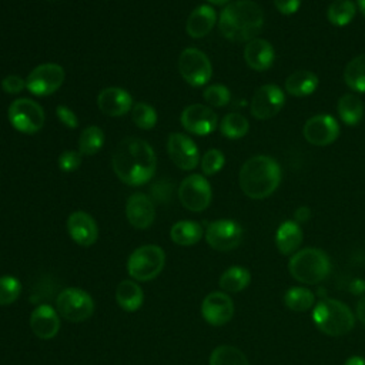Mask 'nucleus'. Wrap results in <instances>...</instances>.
Here are the masks:
<instances>
[{"label": "nucleus", "instance_id": "c756f323", "mask_svg": "<svg viewBox=\"0 0 365 365\" xmlns=\"http://www.w3.org/2000/svg\"><path fill=\"white\" fill-rule=\"evenodd\" d=\"M344 80L351 90L365 93V53L348 61L344 70Z\"/></svg>", "mask_w": 365, "mask_h": 365}, {"label": "nucleus", "instance_id": "4468645a", "mask_svg": "<svg viewBox=\"0 0 365 365\" xmlns=\"http://www.w3.org/2000/svg\"><path fill=\"white\" fill-rule=\"evenodd\" d=\"M305 140L312 145H329L339 135V124L329 114H317L307 120L302 128Z\"/></svg>", "mask_w": 365, "mask_h": 365}, {"label": "nucleus", "instance_id": "49530a36", "mask_svg": "<svg viewBox=\"0 0 365 365\" xmlns=\"http://www.w3.org/2000/svg\"><path fill=\"white\" fill-rule=\"evenodd\" d=\"M356 315L361 319V322L365 324V297L361 298L358 305H356Z\"/></svg>", "mask_w": 365, "mask_h": 365}, {"label": "nucleus", "instance_id": "9d476101", "mask_svg": "<svg viewBox=\"0 0 365 365\" xmlns=\"http://www.w3.org/2000/svg\"><path fill=\"white\" fill-rule=\"evenodd\" d=\"M212 191L208 180L200 174H191L185 177L178 187V198L181 204L192 211H204L211 202Z\"/></svg>", "mask_w": 365, "mask_h": 365}, {"label": "nucleus", "instance_id": "c03bdc74", "mask_svg": "<svg viewBox=\"0 0 365 365\" xmlns=\"http://www.w3.org/2000/svg\"><path fill=\"white\" fill-rule=\"evenodd\" d=\"M301 0H274V6L282 14H294L299 9Z\"/></svg>", "mask_w": 365, "mask_h": 365}, {"label": "nucleus", "instance_id": "20e7f679", "mask_svg": "<svg viewBox=\"0 0 365 365\" xmlns=\"http://www.w3.org/2000/svg\"><path fill=\"white\" fill-rule=\"evenodd\" d=\"M312 319L317 328L329 336L345 335L355 325L351 308L334 298H324L317 302L312 311Z\"/></svg>", "mask_w": 365, "mask_h": 365}, {"label": "nucleus", "instance_id": "412c9836", "mask_svg": "<svg viewBox=\"0 0 365 365\" xmlns=\"http://www.w3.org/2000/svg\"><path fill=\"white\" fill-rule=\"evenodd\" d=\"M98 108L110 117H120L133 108V98L124 88L107 87L97 97Z\"/></svg>", "mask_w": 365, "mask_h": 365}, {"label": "nucleus", "instance_id": "6e6552de", "mask_svg": "<svg viewBox=\"0 0 365 365\" xmlns=\"http://www.w3.org/2000/svg\"><path fill=\"white\" fill-rule=\"evenodd\" d=\"M10 124L23 134H34L44 124V111L31 98H17L7 110Z\"/></svg>", "mask_w": 365, "mask_h": 365}, {"label": "nucleus", "instance_id": "f8f14e48", "mask_svg": "<svg viewBox=\"0 0 365 365\" xmlns=\"http://www.w3.org/2000/svg\"><path fill=\"white\" fill-rule=\"evenodd\" d=\"M205 240L217 251H231L241 244L242 228L234 220H217L208 224Z\"/></svg>", "mask_w": 365, "mask_h": 365}, {"label": "nucleus", "instance_id": "09e8293b", "mask_svg": "<svg viewBox=\"0 0 365 365\" xmlns=\"http://www.w3.org/2000/svg\"><path fill=\"white\" fill-rule=\"evenodd\" d=\"M356 1H358V6H359V10L365 16V0H356Z\"/></svg>", "mask_w": 365, "mask_h": 365}, {"label": "nucleus", "instance_id": "3c124183", "mask_svg": "<svg viewBox=\"0 0 365 365\" xmlns=\"http://www.w3.org/2000/svg\"><path fill=\"white\" fill-rule=\"evenodd\" d=\"M48 1H53V0H48Z\"/></svg>", "mask_w": 365, "mask_h": 365}, {"label": "nucleus", "instance_id": "6ab92c4d", "mask_svg": "<svg viewBox=\"0 0 365 365\" xmlns=\"http://www.w3.org/2000/svg\"><path fill=\"white\" fill-rule=\"evenodd\" d=\"M67 231L71 240L81 247H90L98 238V228L94 218L84 211H74L68 215Z\"/></svg>", "mask_w": 365, "mask_h": 365}, {"label": "nucleus", "instance_id": "39448f33", "mask_svg": "<svg viewBox=\"0 0 365 365\" xmlns=\"http://www.w3.org/2000/svg\"><path fill=\"white\" fill-rule=\"evenodd\" d=\"M288 269L292 278L298 282L314 285L328 277L331 262L322 250L309 247L292 254L288 262Z\"/></svg>", "mask_w": 365, "mask_h": 365}, {"label": "nucleus", "instance_id": "4c0bfd02", "mask_svg": "<svg viewBox=\"0 0 365 365\" xmlns=\"http://www.w3.org/2000/svg\"><path fill=\"white\" fill-rule=\"evenodd\" d=\"M202 96H204V100L212 107H224L231 100V93H230L228 87H225L224 84L208 86L204 90Z\"/></svg>", "mask_w": 365, "mask_h": 365}, {"label": "nucleus", "instance_id": "dca6fc26", "mask_svg": "<svg viewBox=\"0 0 365 365\" xmlns=\"http://www.w3.org/2000/svg\"><path fill=\"white\" fill-rule=\"evenodd\" d=\"M218 123L215 111L202 104L187 106L181 113L182 127L195 135H208L211 134Z\"/></svg>", "mask_w": 365, "mask_h": 365}, {"label": "nucleus", "instance_id": "de8ad7c7", "mask_svg": "<svg viewBox=\"0 0 365 365\" xmlns=\"http://www.w3.org/2000/svg\"><path fill=\"white\" fill-rule=\"evenodd\" d=\"M344 365H365V359L362 356H358V355H354V356H349Z\"/></svg>", "mask_w": 365, "mask_h": 365}, {"label": "nucleus", "instance_id": "58836bf2", "mask_svg": "<svg viewBox=\"0 0 365 365\" xmlns=\"http://www.w3.org/2000/svg\"><path fill=\"white\" fill-rule=\"evenodd\" d=\"M224 154L217 148H210L201 158V170L205 175H212L224 167Z\"/></svg>", "mask_w": 365, "mask_h": 365}, {"label": "nucleus", "instance_id": "423d86ee", "mask_svg": "<svg viewBox=\"0 0 365 365\" xmlns=\"http://www.w3.org/2000/svg\"><path fill=\"white\" fill-rule=\"evenodd\" d=\"M165 265V254L161 247L148 244L131 252L127 261V271L135 281H150L155 278Z\"/></svg>", "mask_w": 365, "mask_h": 365}, {"label": "nucleus", "instance_id": "2f4dec72", "mask_svg": "<svg viewBox=\"0 0 365 365\" xmlns=\"http://www.w3.org/2000/svg\"><path fill=\"white\" fill-rule=\"evenodd\" d=\"M104 144V133L97 125L86 127L78 137V153L81 155H94Z\"/></svg>", "mask_w": 365, "mask_h": 365}, {"label": "nucleus", "instance_id": "a19ab883", "mask_svg": "<svg viewBox=\"0 0 365 365\" xmlns=\"http://www.w3.org/2000/svg\"><path fill=\"white\" fill-rule=\"evenodd\" d=\"M81 164V154L73 150H66L58 157V168L66 173L77 170Z\"/></svg>", "mask_w": 365, "mask_h": 365}, {"label": "nucleus", "instance_id": "7ed1b4c3", "mask_svg": "<svg viewBox=\"0 0 365 365\" xmlns=\"http://www.w3.org/2000/svg\"><path fill=\"white\" fill-rule=\"evenodd\" d=\"M282 177L277 160L269 155H254L248 158L238 174V182L242 192L252 200L269 197L279 185Z\"/></svg>", "mask_w": 365, "mask_h": 365}, {"label": "nucleus", "instance_id": "c9c22d12", "mask_svg": "<svg viewBox=\"0 0 365 365\" xmlns=\"http://www.w3.org/2000/svg\"><path fill=\"white\" fill-rule=\"evenodd\" d=\"M131 118L138 128L150 130L157 124V111L147 103H135L131 108Z\"/></svg>", "mask_w": 365, "mask_h": 365}, {"label": "nucleus", "instance_id": "a878e982", "mask_svg": "<svg viewBox=\"0 0 365 365\" xmlns=\"http://www.w3.org/2000/svg\"><path fill=\"white\" fill-rule=\"evenodd\" d=\"M115 301L124 311L134 312L143 305L144 292L137 282L125 279L121 281L115 289Z\"/></svg>", "mask_w": 365, "mask_h": 365}, {"label": "nucleus", "instance_id": "f257e3e1", "mask_svg": "<svg viewBox=\"0 0 365 365\" xmlns=\"http://www.w3.org/2000/svg\"><path fill=\"white\" fill-rule=\"evenodd\" d=\"M155 153L153 147L141 138H124L113 153L111 164L115 175L127 185H143L155 173Z\"/></svg>", "mask_w": 365, "mask_h": 365}, {"label": "nucleus", "instance_id": "0eeeda50", "mask_svg": "<svg viewBox=\"0 0 365 365\" xmlns=\"http://www.w3.org/2000/svg\"><path fill=\"white\" fill-rule=\"evenodd\" d=\"M58 315L70 322H83L94 312V301L88 292L81 288H64L56 298Z\"/></svg>", "mask_w": 365, "mask_h": 365}, {"label": "nucleus", "instance_id": "7c9ffc66", "mask_svg": "<svg viewBox=\"0 0 365 365\" xmlns=\"http://www.w3.org/2000/svg\"><path fill=\"white\" fill-rule=\"evenodd\" d=\"M314 292L305 287H294L284 294V304L291 311L305 312L314 307Z\"/></svg>", "mask_w": 365, "mask_h": 365}, {"label": "nucleus", "instance_id": "5701e85b", "mask_svg": "<svg viewBox=\"0 0 365 365\" xmlns=\"http://www.w3.org/2000/svg\"><path fill=\"white\" fill-rule=\"evenodd\" d=\"M217 21L215 10L208 4H201L191 11L187 19L185 30L192 38H201L207 36Z\"/></svg>", "mask_w": 365, "mask_h": 365}, {"label": "nucleus", "instance_id": "ddd939ff", "mask_svg": "<svg viewBox=\"0 0 365 365\" xmlns=\"http://www.w3.org/2000/svg\"><path fill=\"white\" fill-rule=\"evenodd\" d=\"M284 103V91L277 84H264L252 96L251 114L257 120L272 118L281 111Z\"/></svg>", "mask_w": 365, "mask_h": 365}, {"label": "nucleus", "instance_id": "f704fd0d", "mask_svg": "<svg viewBox=\"0 0 365 365\" xmlns=\"http://www.w3.org/2000/svg\"><path fill=\"white\" fill-rule=\"evenodd\" d=\"M355 16V4L351 0H335L327 10V19L334 26H345Z\"/></svg>", "mask_w": 365, "mask_h": 365}, {"label": "nucleus", "instance_id": "1a4fd4ad", "mask_svg": "<svg viewBox=\"0 0 365 365\" xmlns=\"http://www.w3.org/2000/svg\"><path fill=\"white\" fill-rule=\"evenodd\" d=\"M178 71L192 87L205 86L212 74L210 58L195 47H187L178 57Z\"/></svg>", "mask_w": 365, "mask_h": 365}, {"label": "nucleus", "instance_id": "ea45409f", "mask_svg": "<svg viewBox=\"0 0 365 365\" xmlns=\"http://www.w3.org/2000/svg\"><path fill=\"white\" fill-rule=\"evenodd\" d=\"M150 194H151L150 198L153 200V202H160V204L170 202L171 194H173V184H171V181L160 180V181L154 182L151 190H150Z\"/></svg>", "mask_w": 365, "mask_h": 365}, {"label": "nucleus", "instance_id": "9b49d317", "mask_svg": "<svg viewBox=\"0 0 365 365\" xmlns=\"http://www.w3.org/2000/svg\"><path fill=\"white\" fill-rule=\"evenodd\" d=\"M64 81V68L56 63H44L34 67L26 78V88L34 96H50Z\"/></svg>", "mask_w": 365, "mask_h": 365}, {"label": "nucleus", "instance_id": "393cba45", "mask_svg": "<svg viewBox=\"0 0 365 365\" xmlns=\"http://www.w3.org/2000/svg\"><path fill=\"white\" fill-rule=\"evenodd\" d=\"M318 87V77L308 70H297L285 78V90L294 97H307Z\"/></svg>", "mask_w": 365, "mask_h": 365}, {"label": "nucleus", "instance_id": "a18cd8bd", "mask_svg": "<svg viewBox=\"0 0 365 365\" xmlns=\"http://www.w3.org/2000/svg\"><path fill=\"white\" fill-rule=\"evenodd\" d=\"M309 208L308 207H299L297 211H295V220L297 222H305L308 218H309Z\"/></svg>", "mask_w": 365, "mask_h": 365}, {"label": "nucleus", "instance_id": "b1692460", "mask_svg": "<svg viewBox=\"0 0 365 365\" xmlns=\"http://www.w3.org/2000/svg\"><path fill=\"white\" fill-rule=\"evenodd\" d=\"M302 230L297 221H284L275 232V245L282 255H292L302 242Z\"/></svg>", "mask_w": 365, "mask_h": 365}, {"label": "nucleus", "instance_id": "473e14b6", "mask_svg": "<svg viewBox=\"0 0 365 365\" xmlns=\"http://www.w3.org/2000/svg\"><path fill=\"white\" fill-rule=\"evenodd\" d=\"M210 365H250V362L238 348L220 345L211 352Z\"/></svg>", "mask_w": 365, "mask_h": 365}, {"label": "nucleus", "instance_id": "8fccbe9b", "mask_svg": "<svg viewBox=\"0 0 365 365\" xmlns=\"http://www.w3.org/2000/svg\"><path fill=\"white\" fill-rule=\"evenodd\" d=\"M210 1L211 4H227L230 0H207Z\"/></svg>", "mask_w": 365, "mask_h": 365}, {"label": "nucleus", "instance_id": "a211bd4d", "mask_svg": "<svg viewBox=\"0 0 365 365\" xmlns=\"http://www.w3.org/2000/svg\"><path fill=\"white\" fill-rule=\"evenodd\" d=\"M125 215L128 222L137 230L148 228L155 218V210L153 200L141 192H135L128 197L125 204Z\"/></svg>", "mask_w": 365, "mask_h": 365}, {"label": "nucleus", "instance_id": "f03ea898", "mask_svg": "<svg viewBox=\"0 0 365 365\" xmlns=\"http://www.w3.org/2000/svg\"><path fill=\"white\" fill-rule=\"evenodd\" d=\"M264 24L262 9L251 0L228 3L220 14L218 27L221 34L237 43L251 41L261 31Z\"/></svg>", "mask_w": 365, "mask_h": 365}, {"label": "nucleus", "instance_id": "72a5a7b5", "mask_svg": "<svg viewBox=\"0 0 365 365\" xmlns=\"http://www.w3.org/2000/svg\"><path fill=\"white\" fill-rule=\"evenodd\" d=\"M250 123L248 120L240 113H230L224 115L220 124V131L227 138H241L248 133Z\"/></svg>", "mask_w": 365, "mask_h": 365}, {"label": "nucleus", "instance_id": "aec40b11", "mask_svg": "<svg viewBox=\"0 0 365 365\" xmlns=\"http://www.w3.org/2000/svg\"><path fill=\"white\" fill-rule=\"evenodd\" d=\"M29 324L37 338L51 339L60 329V317L58 312L50 305L40 304L33 309Z\"/></svg>", "mask_w": 365, "mask_h": 365}, {"label": "nucleus", "instance_id": "79ce46f5", "mask_svg": "<svg viewBox=\"0 0 365 365\" xmlns=\"http://www.w3.org/2000/svg\"><path fill=\"white\" fill-rule=\"evenodd\" d=\"M1 88L9 94H17L26 88V81L20 76L10 74L1 80Z\"/></svg>", "mask_w": 365, "mask_h": 365}, {"label": "nucleus", "instance_id": "bb28decb", "mask_svg": "<svg viewBox=\"0 0 365 365\" xmlns=\"http://www.w3.org/2000/svg\"><path fill=\"white\" fill-rule=\"evenodd\" d=\"M171 240L182 247L197 244L202 237V227L197 221L182 220L175 222L170 230Z\"/></svg>", "mask_w": 365, "mask_h": 365}, {"label": "nucleus", "instance_id": "f3484780", "mask_svg": "<svg viewBox=\"0 0 365 365\" xmlns=\"http://www.w3.org/2000/svg\"><path fill=\"white\" fill-rule=\"evenodd\" d=\"M201 314H202V318L210 325L221 327L230 322V319L232 318L234 302L225 292L214 291L202 299Z\"/></svg>", "mask_w": 365, "mask_h": 365}, {"label": "nucleus", "instance_id": "2eb2a0df", "mask_svg": "<svg viewBox=\"0 0 365 365\" xmlns=\"http://www.w3.org/2000/svg\"><path fill=\"white\" fill-rule=\"evenodd\" d=\"M167 151L171 161L181 170H194L198 165L200 154L195 143L182 133H171L167 140Z\"/></svg>", "mask_w": 365, "mask_h": 365}, {"label": "nucleus", "instance_id": "c85d7f7f", "mask_svg": "<svg viewBox=\"0 0 365 365\" xmlns=\"http://www.w3.org/2000/svg\"><path fill=\"white\" fill-rule=\"evenodd\" d=\"M250 281H251L250 271L244 267L235 265V267H230L222 272L218 284L221 289L227 292H240L248 287Z\"/></svg>", "mask_w": 365, "mask_h": 365}, {"label": "nucleus", "instance_id": "cd10ccee", "mask_svg": "<svg viewBox=\"0 0 365 365\" xmlns=\"http://www.w3.org/2000/svg\"><path fill=\"white\" fill-rule=\"evenodd\" d=\"M339 118L348 125L358 124L364 117L362 100L355 94H344L336 106Z\"/></svg>", "mask_w": 365, "mask_h": 365}, {"label": "nucleus", "instance_id": "e433bc0d", "mask_svg": "<svg viewBox=\"0 0 365 365\" xmlns=\"http://www.w3.org/2000/svg\"><path fill=\"white\" fill-rule=\"evenodd\" d=\"M21 292V282L13 275L0 277V305L13 304Z\"/></svg>", "mask_w": 365, "mask_h": 365}, {"label": "nucleus", "instance_id": "37998d69", "mask_svg": "<svg viewBox=\"0 0 365 365\" xmlns=\"http://www.w3.org/2000/svg\"><path fill=\"white\" fill-rule=\"evenodd\" d=\"M56 115L57 118L60 120V123H63L66 127L68 128H76L78 125V120H77V115L74 114V111L67 107V106H57L56 107Z\"/></svg>", "mask_w": 365, "mask_h": 365}, {"label": "nucleus", "instance_id": "4be33fe9", "mask_svg": "<svg viewBox=\"0 0 365 365\" xmlns=\"http://www.w3.org/2000/svg\"><path fill=\"white\" fill-rule=\"evenodd\" d=\"M244 58L248 67L257 71L268 70L275 60L274 47L264 38H252L244 48Z\"/></svg>", "mask_w": 365, "mask_h": 365}]
</instances>
